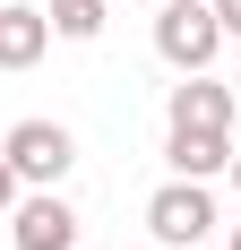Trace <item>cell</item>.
<instances>
[{
	"label": "cell",
	"instance_id": "6da1fadb",
	"mask_svg": "<svg viewBox=\"0 0 241 250\" xmlns=\"http://www.w3.org/2000/svg\"><path fill=\"white\" fill-rule=\"evenodd\" d=\"M155 52H164V69L198 78V69H216V52H224V26L207 0H164V18H155Z\"/></svg>",
	"mask_w": 241,
	"mask_h": 250
},
{
	"label": "cell",
	"instance_id": "7a4b0ae2",
	"mask_svg": "<svg viewBox=\"0 0 241 250\" xmlns=\"http://www.w3.org/2000/svg\"><path fill=\"white\" fill-rule=\"evenodd\" d=\"M146 233H155L164 250H198L207 233H216V199H207V181H181V173H172L164 190L146 199Z\"/></svg>",
	"mask_w": 241,
	"mask_h": 250
},
{
	"label": "cell",
	"instance_id": "3957f363",
	"mask_svg": "<svg viewBox=\"0 0 241 250\" xmlns=\"http://www.w3.org/2000/svg\"><path fill=\"white\" fill-rule=\"evenodd\" d=\"M0 155H9V173L35 181V190H60V173L78 164V138L60 121H18L9 138H0Z\"/></svg>",
	"mask_w": 241,
	"mask_h": 250
},
{
	"label": "cell",
	"instance_id": "277c9868",
	"mask_svg": "<svg viewBox=\"0 0 241 250\" xmlns=\"http://www.w3.org/2000/svg\"><path fill=\"white\" fill-rule=\"evenodd\" d=\"M9 242L18 250H78V207L60 190H35V199L9 207Z\"/></svg>",
	"mask_w": 241,
	"mask_h": 250
},
{
	"label": "cell",
	"instance_id": "5b68a950",
	"mask_svg": "<svg viewBox=\"0 0 241 250\" xmlns=\"http://www.w3.org/2000/svg\"><path fill=\"white\" fill-rule=\"evenodd\" d=\"M52 52V18L26 0H0V69H35Z\"/></svg>",
	"mask_w": 241,
	"mask_h": 250
},
{
	"label": "cell",
	"instance_id": "8992f818",
	"mask_svg": "<svg viewBox=\"0 0 241 250\" xmlns=\"http://www.w3.org/2000/svg\"><path fill=\"white\" fill-rule=\"evenodd\" d=\"M172 129H224L233 138V86H216V78L198 69L172 86Z\"/></svg>",
	"mask_w": 241,
	"mask_h": 250
},
{
	"label": "cell",
	"instance_id": "52a82bcc",
	"mask_svg": "<svg viewBox=\"0 0 241 250\" xmlns=\"http://www.w3.org/2000/svg\"><path fill=\"white\" fill-rule=\"evenodd\" d=\"M164 164L181 181H216V173H233V138H224V129H172V138H164Z\"/></svg>",
	"mask_w": 241,
	"mask_h": 250
},
{
	"label": "cell",
	"instance_id": "ba28073f",
	"mask_svg": "<svg viewBox=\"0 0 241 250\" xmlns=\"http://www.w3.org/2000/svg\"><path fill=\"white\" fill-rule=\"evenodd\" d=\"M43 18H52V35H69V43H95V35H103V18H112V0H52Z\"/></svg>",
	"mask_w": 241,
	"mask_h": 250
},
{
	"label": "cell",
	"instance_id": "9c48e42d",
	"mask_svg": "<svg viewBox=\"0 0 241 250\" xmlns=\"http://www.w3.org/2000/svg\"><path fill=\"white\" fill-rule=\"evenodd\" d=\"M207 9H216V26H224V35H241V0H207Z\"/></svg>",
	"mask_w": 241,
	"mask_h": 250
},
{
	"label": "cell",
	"instance_id": "30bf717a",
	"mask_svg": "<svg viewBox=\"0 0 241 250\" xmlns=\"http://www.w3.org/2000/svg\"><path fill=\"white\" fill-rule=\"evenodd\" d=\"M18 190H26V181L9 173V155H0V207H18Z\"/></svg>",
	"mask_w": 241,
	"mask_h": 250
},
{
	"label": "cell",
	"instance_id": "8fae6325",
	"mask_svg": "<svg viewBox=\"0 0 241 250\" xmlns=\"http://www.w3.org/2000/svg\"><path fill=\"white\" fill-rule=\"evenodd\" d=\"M233 190H241V147H233Z\"/></svg>",
	"mask_w": 241,
	"mask_h": 250
},
{
	"label": "cell",
	"instance_id": "7c38bea8",
	"mask_svg": "<svg viewBox=\"0 0 241 250\" xmlns=\"http://www.w3.org/2000/svg\"><path fill=\"white\" fill-rule=\"evenodd\" d=\"M224 250H241V225H233V242H224Z\"/></svg>",
	"mask_w": 241,
	"mask_h": 250
}]
</instances>
